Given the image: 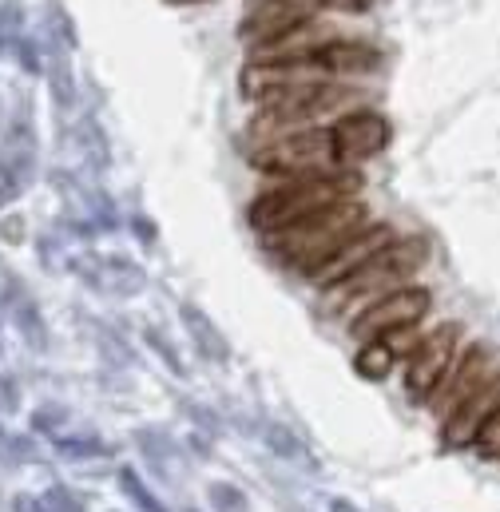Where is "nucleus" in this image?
I'll return each mask as SVG.
<instances>
[{"label":"nucleus","instance_id":"nucleus-1","mask_svg":"<svg viewBox=\"0 0 500 512\" xmlns=\"http://www.w3.org/2000/svg\"><path fill=\"white\" fill-rule=\"evenodd\" d=\"M362 187V175L354 167H338V171H310V175H286L278 179L270 191H262L250 203V227L262 235H274L314 211H326L334 203H346L354 191Z\"/></svg>","mask_w":500,"mask_h":512},{"label":"nucleus","instance_id":"nucleus-2","mask_svg":"<svg viewBox=\"0 0 500 512\" xmlns=\"http://www.w3.org/2000/svg\"><path fill=\"white\" fill-rule=\"evenodd\" d=\"M362 227H370L366 203L346 199V203H334L326 211H314V215H306V219H298V223L266 235V251L278 258V262H286L290 270H298V274L310 278L326 258L334 255L346 239H354Z\"/></svg>","mask_w":500,"mask_h":512},{"label":"nucleus","instance_id":"nucleus-3","mask_svg":"<svg viewBox=\"0 0 500 512\" xmlns=\"http://www.w3.org/2000/svg\"><path fill=\"white\" fill-rule=\"evenodd\" d=\"M425 262H429V243L425 239H393L381 255H374L366 266H358L350 278H342L338 286L326 290L330 306H338V314L350 322L366 306H374L377 298H385L389 290L405 286V278H413Z\"/></svg>","mask_w":500,"mask_h":512},{"label":"nucleus","instance_id":"nucleus-4","mask_svg":"<svg viewBox=\"0 0 500 512\" xmlns=\"http://www.w3.org/2000/svg\"><path fill=\"white\" fill-rule=\"evenodd\" d=\"M250 163H254L258 171L274 175V179L310 175V171H338V167H342L338 147H334V131L330 128L294 131V135L258 143V151L250 155Z\"/></svg>","mask_w":500,"mask_h":512},{"label":"nucleus","instance_id":"nucleus-5","mask_svg":"<svg viewBox=\"0 0 500 512\" xmlns=\"http://www.w3.org/2000/svg\"><path fill=\"white\" fill-rule=\"evenodd\" d=\"M465 346V326L461 322H445L437 330H429L421 338V346L405 358V393L421 405H429V397L437 393V385L445 382L449 366L457 362Z\"/></svg>","mask_w":500,"mask_h":512},{"label":"nucleus","instance_id":"nucleus-6","mask_svg":"<svg viewBox=\"0 0 500 512\" xmlns=\"http://www.w3.org/2000/svg\"><path fill=\"white\" fill-rule=\"evenodd\" d=\"M433 310V290L429 286H397L385 298H377L374 306H366L358 318H350V334L358 342H374L381 334L405 326V322H421Z\"/></svg>","mask_w":500,"mask_h":512},{"label":"nucleus","instance_id":"nucleus-7","mask_svg":"<svg viewBox=\"0 0 500 512\" xmlns=\"http://www.w3.org/2000/svg\"><path fill=\"white\" fill-rule=\"evenodd\" d=\"M334 40H342L338 24H334V20H326V16H310V20H302V24L286 28V32H278V36H270V40H258V44H250V60H247V64L302 60V56H310V52H318V48L334 44Z\"/></svg>","mask_w":500,"mask_h":512},{"label":"nucleus","instance_id":"nucleus-8","mask_svg":"<svg viewBox=\"0 0 500 512\" xmlns=\"http://www.w3.org/2000/svg\"><path fill=\"white\" fill-rule=\"evenodd\" d=\"M330 131H334V147H338L342 167H354V163H366V159L381 155L389 147V135H393L389 120L381 112H374V108L346 112L342 120L330 124Z\"/></svg>","mask_w":500,"mask_h":512},{"label":"nucleus","instance_id":"nucleus-9","mask_svg":"<svg viewBox=\"0 0 500 512\" xmlns=\"http://www.w3.org/2000/svg\"><path fill=\"white\" fill-rule=\"evenodd\" d=\"M497 409H500V370H493L461 405H453V409L445 413L441 445H445V449H469V445L477 441L481 425H485Z\"/></svg>","mask_w":500,"mask_h":512},{"label":"nucleus","instance_id":"nucleus-10","mask_svg":"<svg viewBox=\"0 0 500 512\" xmlns=\"http://www.w3.org/2000/svg\"><path fill=\"white\" fill-rule=\"evenodd\" d=\"M393 239H397V235H393V227H385V223H370V227H362L354 239H346V243L326 258V262H322L306 282H314V286H326V290H330V286H338L342 278H350L358 266H366L374 255H381Z\"/></svg>","mask_w":500,"mask_h":512},{"label":"nucleus","instance_id":"nucleus-11","mask_svg":"<svg viewBox=\"0 0 500 512\" xmlns=\"http://www.w3.org/2000/svg\"><path fill=\"white\" fill-rule=\"evenodd\" d=\"M489 374H493V350H489V346H461L457 362L449 366L445 382L437 385V393L429 397V405H433L437 413H449L453 405H461Z\"/></svg>","mask_w":500,"mask_h":512},{"label":"nucleus","instance_id":"nucleus-12","mask_svg":"<svg viewBox=\"0 0 500 512\" xmlns=\"http://www.w3.org/2000/svg\"><path fill=\"white\" fill-rule=\"evenodd\" d=\"M326 4L322 0H254L243 20V40L247 44H258V40H270L310 16H322Z\"/></svg>","mask_w":500,"mask_h":512},{"label":"nucleus","instance_id":"nucleus-13","mask_svg":"<svg viewBox=\"0 0 500 512\" xmlns=\"http://www.w3.org/2000/svg\"><path fill=\"white\" fill-rule=\"evenodd\" d=\"M310 56L322 64V72L330 80H358V76H374L381 68V52L362 44V40H334Z\"/></svg>","mask_w":500,"mask_h":512},{"label":"nucleus","instance_id":"nucleus-14","mask_svg":"<svg viewBox=\"0 0 500 512\" xmlns=\"http://www.w3.org/2000/svg\"><path fill=\"white\" fill-rule=\"evenodd\" d=\"M179 322H183V330H187V338H191V346H195V354L203 358V362H227V354H231V346H227V334L211 322V314L207 310H199L195 302H183L179 306Z\"/></svg>","mask_w":500,"mask_h":512},{"label":"nucleus","instance_id":"nucleus-15","mask_svg":"<svg viewBox=\"0 0 500 512\" xmlns=\"http://www.w3.org/2000/svg\"><path fill=\"white\" fill-rule=\"evenodd\" d=\"M393 354H389V346L374 338V342H362V350H358V358H354V370L366 378V382H385L389 378V370H393Z\"/></svg>","mask_w":500,"mask_h":512},{"label":"nucleus","instance_id":"nucleus-16","mask_svg":"<svg viewBox=\"0 0 500 512\" xmlns=\"http://www.w3.org/2000/svg\"><path fill=\"white\" fill-rule=\"evenodd\" d=\"M139 449L159 465V469H175L179 465V449L167 433H155V429H139Z\"/></svg>","mask_w":500,"mask_h":512},{"label":"nucleus","instance_id":"nucleus-17","mask_svg":"<svg viewBox=\"0 0 500 512\" xmlns=\"http://www.w3.org/2000/svg\"><path fill=\"white\" fill-rule=\"evenodd\" d=\"M429 330L421 326V322H405V326H397V330H389V334H381V342L389 346V354L393 358H409L417 346H421V338H425Z\"/></svg>","mask_w":500,"mask_h":512},{"label":"nucleus","instance_id":"nucleus-18","mask_svg":"<svg viewBox=\"0 0 500 512\" xmlns=\"http://www.w3.org/2000/svg\"><path fill=\"white\" fill-rule=\"evenodd\" d=\"M120 489L135 501V509L139 512H167V505H163V501H159V497L139 481V473H135V469H120Z\"/></svg>","mask_w":500,"mask_h":512},{"label":"nucleus","instance_id":"nucleus-19","mask_svg":"<svg viewBox=\"0 0 500 512\" xmlns=\"http://www.w3.org/2000/svg\"><path fill=\"white\" fill-rule=\"evenodd\" d=\"M207 497H211V509H215V512H250L247 493H243L239 485H227V481H215V485L207 489Z\"/></svg>","mask_w":500,"mask_h":512},{"label":"nucleus","instance_id":"nucleus-20","mask_svg":"<svg viewBox=\"0 0 500 512\" xmlns=\"http://www.w3.org/2000/svg\"><path fill=\"white\" fill-rule=\"evenodd\" d=\"M266 445L282 457V461H306V449H302V441L290 433V429H282V425H266Z\"/></svg>","mask_w":500,"mask_h":512},{"label":"nucleus","instance_id":"nucleus-21","mask_svg":"<svg viewBox=\"0 0 500 512\" xmlns=\"http://www.w3.org/2000/svg\"><path fill=\"white\" fill-rule=\"evenodd\" d=\"M143 338H147V346H151V350H155V354H159V358L167 362V370H171L175 378H187V374H183V358H179V350L171 346V338H167L163 330L147 326V334H143Z\"/></svg>","mask_w":500,"mask_h":512},{"label":"nucleus","instance_id":"nucleus-22","mask_svg":"<svg viewBox=\"0 0 500 512\" xmlns=\"http://www.w3.org/2000/svg\"><path fill=\"white\" fill-rule=\"evenodd\" d=\"M473 449L485 457V461H497L500 457V409L481 425V433H477V441H473Z\"/></svg>","mask_w":500,"mask_h":512},{"label":"nucleus","instance_id":"nucleus-23","mask_svg":"<svg viewBox=\"0 0 500 512\" xmlns=\"http://www.w3.org/2000/svg\"><path fill=\"white\" fill-rule=\"evenodd\" d=\"M40 501H44V509H48V512H84V501H80L72 489H64V485L48 489Z\"/></svg>","mask_w":500,"mask_h":512},{"label":"nucleus","instance_id":"nucleus-24","mask_svg":"<svg viewBox=\"0 0 500 512\" xmlns=\"http://www.w3.org/2000/svg\"><path fill=\"white\" fill-rule=\"evenodd\" d=\"M56 449H60V453H68V457H104V453H108V445H100L96 437H84V441L60 437V441H56Z\"/></svg>","mask_w":500,"mask_h":512},{"label":"nucleus","instance_id":"nucleus-25","mask_svg":"<svg viewBox=\"0 0 500 512\" xmlns=\"http://www.w3.org/2000/svg\"><path fill=\"white\" fill-rule=\"evenodd\" d=\"M20 4H0V44H16L20 40Z\"/></svg>","mask_w":500,"mask_h":512},{"label":"nucleus","instance_id":"nucleus-26","mask_svg":"<svg viewBox=\"0 0 500 512\" xmlns=\"http://www.w3.org/2000/svg\"><path fill=\"white\" fill-rule=\"evenodd\" d=\"M20 187H24V175H20L12 163H4V159H0V207H4V203H12V199L20 195Z\"/></svg>","mask_w":500,"mask_h":512},{"label":"nucleus","instance_id":"nucleus-27","mask_svg":"<svg viewBox=\"0 0 500 512\" xmlns=\"http://www.w3.org/2000/svg\"><path fill=\"white\" fill-rule=\"evenodd\" d=\"M326 4V12L334 8V12H366L374 0H322Z\"/></svg>","mask_w":500,"mask_h":512},{"label":"nucleus","instance_id":"nucleus-28","mask_svg":"<svg viewBox=\"0 0 500 512\" xmlns=\"http://www.w3.org/2000/svg\"><path fill=\"white\" fill-rule=\"evenodd\" d=\"M16 512H48V509H44V501H32V497H20V501H16Z\"/></svg>","mask_w":500,"mask_h":512},{"label":"nucleus","instance_id":"nucleus-29","mask_svg":"<svg viewBox=\"0 0 500 512\" xmlns=\"http://www.w3.org/2000/svg\"><path fill=\"white\" fill-rule=\"evenodd\" d=\"M330 509H334V512H362V509H358V505H350V501H334Z\"/></svg>","mask_w":500,"mask_h":512},{"label":"nucleus","instance_id":"nucleus-30","mask_svg":"<svg viewBox=\"0 0 500 512\" xmlns=\"http://www.w3.org/2000/svg\"><path fill=\"white\" fill-rule=\"evenodd\" d=\"M167 4H191V0H167Z\"/></svg>","mask_w":500,"mask_h":512},{"label":"nucleus","instance_id":"nucleus-31","mask_svg":"<svg viewBox=\"0 0 500 512\" xmlns=\"http://www.w3.org/2000/svg\"><path fill=\"white\" fill-rule=\"evenodd\" d=\"M187 512H199V509H187Z\"/></svg>","mask_w":500,"mask_h":512}]
</instances>
